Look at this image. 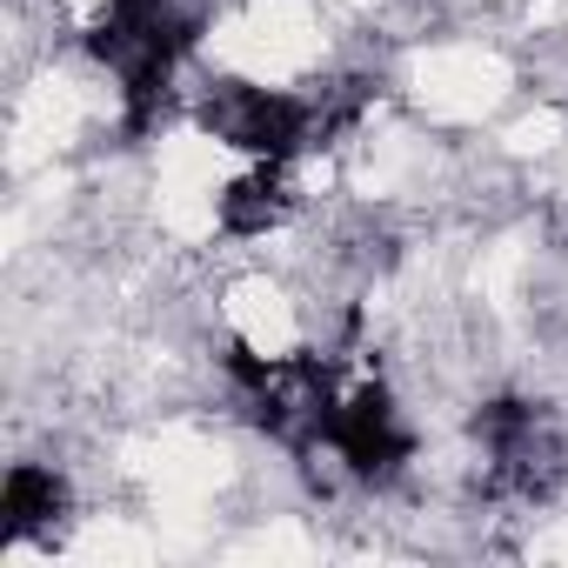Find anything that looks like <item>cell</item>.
<instances>
[{
  "instance_id": "1",
  "label": "cell",
  "mask_w": 568,
  "mask_h": 568,
  "mask_svg": "<svg viewBox=\"0 0 568 568\" xmlns=\"http://www.w3.org/2000/svg\"><path fill=\"white\" fill-rule=\"evenodd\" d=\"M201 128L254 161H295L302 148H315V108L308 94L288 88H261V81H214L201 101Z\"/></svg>"
},
{
  "instance_id": "2",
  "label": "cell",
  "mask_w": 568,
  "mask_h": 568,
  "mask_svg": "<svg viewBox=\"0 0 568 568\" xmlns=\"http://www.w3.org/2000/svg\"><path fill=\"white\" fill-rule=\"evenodd\" d=\"M348 475L362 481H395L415 455V435L395 408V395L382 382H362V388H335L328 415H322V435H315Z\"/></svg>"
},
{
  "instance_id": "3",
  "label": "cell",
  "mask_w": 568,
  "mask_h": 568,
  "mask_svg": "<svg viewBox=\"0 0 568 568\" xmlns=\"http://www.w3.org/2000/svg\"><path fill=\"white\" fill-rule=\"evenodd\" d=\"M288 168H295V161H254L241 181H227V187H221V234H234V241H261L267 227L288 221V207H295V181H288Z\"/></svg>"
},
{
  "instance_id": "4",
  "label": "cell",
  "mask_w": 568,
  "mask_h": 568,
  "mask_svg": "<svg viewBox=\"0 0 568 568\" xmlns=\"http://www.w3.org/2000/svg\"><path fill=\"white\" fill-rule=\"evenodd\" d=\"M0 515H8V541H34L54 535V521L68 515V481L41 462H14L8 468V495H0Z\"/></svg>"
}]
</instances>
